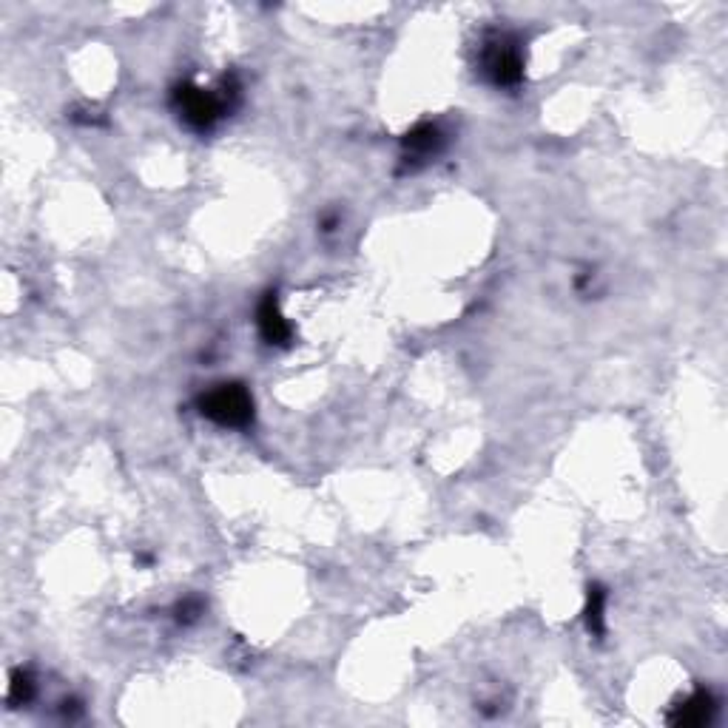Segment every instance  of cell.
I'll return each instance as SVG.
<instances>
[{"instance_id": "cell-5", "label": "cell", "mask_w": 728, "mask_h": 728, "mask_svg": "<svg viewBox=\"0 0 728 728\" xmlns=\"http://www.w3.org/2000/svg\"><path fill=\"white\" fill-rule=\"evenodd\" d=\"M438 145V131L433 126H419L412 134L407 137V148L416 154H429Z\"/></svg>"}, {"instance_id": "cell-7", "label": "cell", "mask_w": 728, "mask_h": 728, "mask_svg": "<svg viewBox=\"0 0 728 728\" xmlns=\"http://www.w3.org/2000/svg\"><path fill=\"white\" fill-rule=\"evenodd\" d=\"M12 698H14V700H21V698L26 700V698H29V680H26V677H14V683H12Z\"/></svg>"}, {"instance_id": "cell-3", "label": "cell", "mask_w": 728, "mask_h": 728, "mask_svg": "<svg viewBox=\"0 0 728 728\" xmlns=\"http://www.w3.org/2000/svg\"><path fill=\"white\" fill-rule=\"evenodd\" d=\"M177 100H179L182 117H186L188 123H194V126H200V128H205V126H211L213 120H217L220 108H222V103L217 100V97L203 91V89H179Z\"/></svg>"}, {"instance_id": "cell-4", "label": "cell", "mask_w": 728, "mask_h": 728, "mask_svg": "<svg viewBox=\"0 0 728 728\" xmlns=\"http://www.w3.org/2000/svg\"><path fill=\"white\" fill-rule=\"evenodd\" d=\"M259 330H262V336L268 339L271 344H282L290 336V327L282 319V313H279L273 296H268V299H264L262 308H259Z\"/></svg>"}, {"instance_id": "cell-1", "label": "cell", "mask_w": 728, "mask_h": 728, "mask_svg": "<svg viewBox=\"0 0 728 728\" xmlns=\"http://www.w3.org/2000/svg\"><path fill=\"white\" fill-rule=\"evenodd\" d=\"M203 412L222 427H242L254 416V402L239 385H220L203 399Z\"/></svg>"}, {"instance_id": "cell-2", "label": "cell", "mask_w": 728, "mask_h": 728, "mask_svg": "<svg viewBox=\"0 0 728 728\" xmlns=\"http://www.w3.org/2000/svg\"><path fill=\"white\" fill-rule=\"evenodd\" d=\"M484 69L498 86H512V82H518L521 80V57L516 52V46L507 40L490 43L487 55H484Z\"/></svg>"}, {"instance_id": "cell-6", "label": "cell", "mask_w": 728, "mask_h": 728, "mask_svg": "<svg viewBox=\"0 0 728 728\" xmlns=\"http://www.w3.org/2000/svg\"><path fill=\"white\" fill-rule=\"evenodd\" d=\"M586 620H589V628H592V632H601V628H603V592H601V589H592Z\"/></svg>"}]
</instances>
